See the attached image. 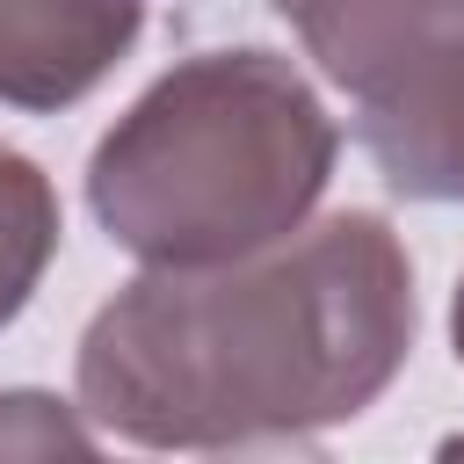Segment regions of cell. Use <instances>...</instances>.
Here are the masks:
<instances>
[{"label": "cell", "instance_id": "cell-4", "mask_svg": "<svg viewBox=\"0 0 464 464\" xmlns=\"http://www.w3.org/2000/svg\"><path fill=\"white\" fill-rule=\"evenodd\" d=\"M145 36V0H0V109L87 102Z\"/></svg>", "mask_w": 464, "mask_h": 464}, {"label": "cell", "instance_id": "cell-7", "mask_svg": "<svg viewBox=\"0 0 464 464\" xmlns=\"http://www.w3.org/2000/svg\"><path fill=\"white\" fill-rule=\"evenodd\" d=\"M0 457H94V420L58 392H0Z\"/></svg>", "mask_w": 464, "mask_h": 464}, {"label": "cell", "instance_id": "cell-5", "mask_svg": "<svg viewBox=\"0 0 464 464\" xmlns=\"http://www.w3.org/2000/svg\"><path fill=\"white\" fill-rule=\"evenodd\" d=\"M355 130H362V152L377 160L392 196L464 203V58L450 72H435L428 87L362 109Z\"/></svg>", "mask_w": 464, "mask_h": 464}, {"label": "cell", "instance_id": "cell-8", "mask_svg": "<svg viewBox=\"0 0 464 464\" xmlns=\"http://www.w3.org/2000/svg\"><path fill=\"white\" fill-rule=\"evenodd\" d=\"M450 348H457V362H464V276H457V297H450Z\"/></svg>", "mask_w": 464, "mask_h": 464}, {"label": "cell", "instance_id": "cell-2", "mask_svg": "<svg viewBox=\"0 0 464 464\" xmlns=\"http://www.w3.org/2000/svg\"><path fill=\"white\" fill-rule=\"evenodd\" d=\"M341 160L319 87L268 44L174 58L94 145L87 210L145 268H210L297 232Z\"/></svg>", "mask_w": 464, "mask_h": 464}, {"label": "cell", "instance_id": "cell-1", "mask_svg": "<svg viewBox=\"0 0 464 464\" xmlns=\"http://www.w3.org/2000/svg\"><path fill=\"white\" fill-rule=\"evenodd\" d=\"M413 319V261L377 210L304 218L261 254L130 276L80 334L72 406L130 450H319L392 392Z\"/></svg>", "mask_w": 464, "mask_h": 464}, {"label": "cell", "instance_id": "cell-6", "mask_svg": "<svg viewBox=\"0 0 464 464\" xmlns=\"http://www.w3.org/2000/svg\"><path fill=\"white\" fill-rule=\"evenodd\" d=\"M58 188H51V174L29 160V152H14V145H0V334L22 319V304L36 297V283H44V268H51V254H58Z\"/></svg>", "mask_w": 464, "mask_h": 464}, {"label": "cell", "instance_id": "cell-3", "mask_svg": "<svg viewBox=\"0 0 464 464\" xmlns=\"http://www.w3.org/2000/svg\"><path fill=\"white\" fill-rule=\"evenodd\" d=\"M304 58L355 102H399L464 58V0H268Z\"/></svg>", "mask_w": 464, "mask_h": 464}]
</instances>
